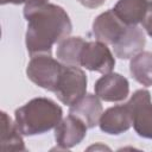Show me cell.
<instances>
[{"label":"cell","mask_w":152,"mask_h":152,"mask_svg":"<svg viewBox=\"0 0 152 152\" xmlns=\"http://www.w3.org/2000/svg\"><path fill=\"white\" fill-rule=\"evenodd\" d=\"M25 15L27 20H30L27 31V46H31L39 38L36 46L30 51L31 53L34 51L50 52L51 44L63 37L56 30L62 32L64 36L68 34L59 28H55L56 24L70 23L68 15L59 7L52 5H43L40 2L31 4L26 6Z\"/></svg>","instance_id":"obj_1"},{"label":"cell","mask_w":152,"mask_h":152,"mask_svg":"<svg viewBox=\"0 0 152 152\" xmlns=\"http://www.w3.org/2000/svg\"><path fill=\"white\" fill-rule=\"evenodd\" d=\"M87 80L82 71L76 68H62L59 78L55 87V93L64 103H72L77 101L84 93Z\"/></svg>","instance_id":"obj_2"},{"label":"cell","mask_w":152,"mask_h":152,"mask_svg":"<svg viewBox=\"0 0 152 152\" xmlns=\"http://www.w3.org/2000/svg\"><path fill=\"white\" fill-rule=\"evenodd\" d=\"M96 91L103 100L107 101H118L122 100L127 96L128 93V83L125 78H122L120 75L114 84V87H108L106 83L99 80L96 84Z\"/></svg>","instance_id":"obj_3"},{"label":"cell","mask_w":152,"mask_h":152,"mask_svg":"<svg viewBox=\"0 0 152 152\" xmlns=\"http://www.w3.org/2000/svg\"><path fill=\"white\" fill-rule=\"evenodd\" d=\"M144 19H145V20H144V26H145V28L147 30L148 34L152 36V8L147 12V15H146Z\"/></svg>","instance_id":"obj_4"}]
</instances>
